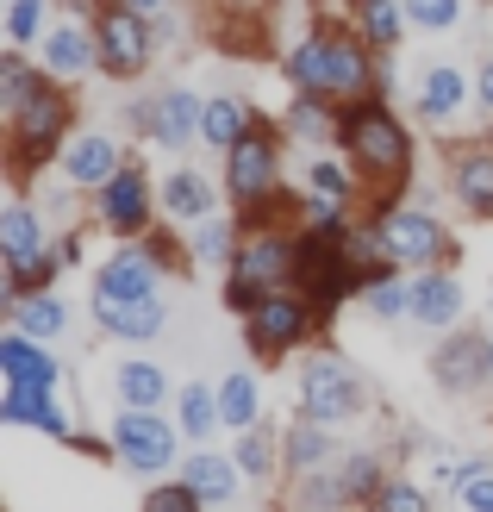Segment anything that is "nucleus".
Listing matches in <instances>:
<instances>
[{
	"label": "nucleus",
	"instance_id": "1",
	"mask_svg": "<svg viewBox=\"0 0 493 512\" xmlns=\"http://www.w3.org/2000/svg\"><path fill=\"white\" fill-rule=\"evenodd\" d=\"M94 44H100V63L107 75H138L144 69V50H150V32H144V7L132 0H100L94 7Z\"/></svg>",
	"mask_w": 493,
	"mask_h": 512
},
{
	"label": "nucleus",
	"instance_id": "2",
	"mask_svg": "<svg viewBox=\"0 0 493 512\" xmlns=\"http://www.w3.org/2000/svg\"><path fill=\"white\" fill-rule=\"evenodd\" d=\"M344 138H350V157L369 169V175H406V132H400V119L387 113V107H356L344 119Z\"/></svg>",
	"mask_w": 493,
	"mask_h": 512
},
{
	"label": "nucleus",
	"instance_id": "3",
	"mask_svg": "<svg viewBox=\"0 0 493 512\" xmlns=\"http://www.w3.org/2000/svg\"><path fill=\"white\" fill-rule=\"evenodd\" d=\"M356 375L337 363V356H319V363H306L300 375V406H306V419H319V425H344L356 413Z\"/></svg>",
	"mask_w": 493,
	"mask_h": 512
},
{
	"label": "nucleus",
	"instance_id": "4",
	"mask_svg": "<svg viewBox=\"0 0 493 512\" xmlns=\"http://www.w3.org/2000/svg\"><path fill=\"white\" fill-rule=\"evenodd\" d=\"M119 456H125V469H144V475H157L175 463V431L157 419V406H125V419H119Z\"/></svg>",
	"mask_w": 493,
	"mask_h": 512
},
{
	"label": "nucleus",
	"instance_id": "5",
	"mask_svg": "<svg viewBox=\"0 0 493 512\" xmlns=\"http://www.w3.org/2000/svg\"><path fill=\"white\" fill-rule=\"evenodd\" d=\"M225 163H231L225 169V188H231V200H244V207L275 188V144L263 132H244L238 144L225 150Z\"/></svg>",
	"mask_w": 493,
	"mask_h": 512
},
{
	"label": "nucleus",
	"instance_id": "6",
	"mask_svg": "<svg viewBox=\"0 0 493 512\" xmlns=\"http://www.w3.org/2000/svg\"><path fill=\"white\" fill-rule=\"evenodd\" d=\"M381 244H387V256L406 269V263H437V256L450 250V238H444V225H437L431 213H387L381 219Z\"/></svg>",
	"mask_w": 493,
	"mask_h": 512
},
{
	"label": "nucleus",
	"instance_id": "7",
	"mask_svg": "<svg viewBox=\"0 0 493 512\" xmlns=\"http://www.w3.org/2000/svg\"><path fill=\"white\" fill-rule=\"evenodd\" d=\"M63 125H69L63 94H50V82H38V94L25 100V107H13V138H19V157H50V144L63 138Z\"/></svg>",
	"mask_w": 493,
	"mask_h": 512
},
{
	"label": "nucleus",
	"instance_id": "8",
	"mask_svg": "<svg viewBox=\"0 0 493 512\" xmlns=\"http://www.w3.org/2000/svg\"><path fill=\"white\" fill-rule=\"evenodd\" d=\"M306 338V300H288V294H269L250 306V344L256 350H288Z\"/></svg>",
	"mask_w": 493,
	"mask_h": 512
},
{
	"label": "nucleus",
	"instance_id": "9",
	"mask_svg": "<svg viewBox=\"0 0 493 512\" xmlns=\"http://www.w3.org/2000/svg\"><path fill=\"white\" fill-rule=\"evenodd\" d=\"M157 294V256L150 250H119L107 269H100L94 281V300L107 306V300H150Z\"/></svg>",
	"mask_w": 493,
	"mask_h": 512
},
{
	"label": "nucleus",
	"instance_id": "10",
	"mask_svg": "<svg viewBox=\"0 0 493 512\" xmlns=\"http://www.w3.org/2000/svg\"><path fill=\"white\" fill-rule=\"evenodd\" d=\"M238 275L250 281V288H275V281L300 275V244H288V238H256V244L238 250Z\"/></svg>",
	"mask_w": 493,
	"mask_h": 512
},
{
	"label": "nucleus",
	"instance_id": "11",
	"mask_svg": "<svg viewBox=\"0 0 493 512\" xmlns=\"http://www.w3.org/2000/svg\"><path fill=\"white\" fill-rule=\"evenodd\" d=\"M0 369H7V388H57V363H50V356H38L25 331L0 338Z\"/></svg>",
	"mask_w": 493,
	"mask_h": 512
},
{
	"label": "nucleus",
	"instance_id": "12",
	"mask_svg": "<svg viewBox=\"0 0 493 512\" xmlns=\"http://www.w3.org/2000/svg\"><path fill=\"white\" fill-rule=\"evenodd\" d=\"M369 82H375V69H369V57H362V44L356 38H331L319 94H369Z\"/></svg>",
	"mask_w": 493,
	"mask_h": 512
},
{
	"label": "nucleus",
	"instance_id": "13",
	"mask_svg": "<svg viewBox=\"0 0 493 512\" xmlns=\"http://www.w3.org/2000/svg\"><path fill=\"white\" fill-rule=\"evenodd\" d=\"M200 113H206V107H200L194 94H163L157 107L144 113V125H150V138H157V144L175 150V144H188V138L200 132Z\"/></svg>",
	"mask_w": 493,
	"mask_h": 512
},
{
	"label": "nucleus",
	"instance_id": "14",
	"mask_svg": "<svg viewBox=\"0 0 493 512\" xmlns=\"http://www.w3.org/2000/svg\"><path fill=\"white\" fill-rule=\"evenodd\" d=\"M437 381L444 388H456V394H469L481 375H493V363H487V344H475V338H456L450 350H437Z\"/></svg>",
	"mask_w": 493,
	"mask_h": 512
},
{
	"label": "nucleus",
	"instance_id": "15",
	"mask_svg": "<svg viewBox=\"0 0 493 512\" xmlns=\"http://www.w3.org/2000/svg\"><path fill=\"white\" fill-rule=\"evenodd\" d=\"M13 425H38L50 431V438H69V419H63V406L50 400V388H7V406H0Z\"/></svg>",
	"mask_w": 493,
	"mask_h": 512
},
{
	"label": "nucleus",
	"instance_id": "16",
	"mask_svg": "<svg viewBox=\"0 0 493 512\" xmlns=\"http://www.w3.org/2000/svg\"><path fill=\"white\" fill-rule=\"evenodd\" d=\"M113 175H119L113 138H75V144H69V182H75V188H107Z\"/></svg>",
	"mask_w": 493,
	"mask_h": 512
},
{
	"label": "nucleus",
	"instance_id": "17",
	"mask_svg": "<svg viewBox=\"0 0 493 512\" xmlns=\"http://www.w3.org/2000/svg\"><path fill=\"white\" fill-rule=\"evenodd\" d=\"M100 325H107L113 338H157V331H163V306H157V294H150V300H107V306H100Z\"/></svg>",
	"mask_w": 493,
	"mask_h": 512
},
{
	"label": "nucleus",
	"instance_id": "18",
	"mask_svg": "<svg viewBox=\"0 0 493 512\" xmlns=\"http://www.w3.org/2000/svg\"><path fill=\"white\" fill-rule=\"evenodd\" d=\"M150 213H144V175L138 169H119L107 182V225L113 232H138Z\"/></svg>",
	"mask_w": 493,
	"mask_h": 512
},
{
	"label": "nucleus",
	"instance_id": "19",
	"mask_svg": "<svg viewBox=\"0 0 493 512\" xmlns=\"http://www.w3.org/2000/svg\"><path fill=\"white\" fill-rule=\"evenodd\" d=\"M412 313H419L425 325H450L462 313V288L450 275H425V281H412Z\"/></svg>",
	"mask_w": 493,
	"mask_h": 512
},
{
	"label": "nucleus",
	"instance_id": "20",
	"mask_svg": "<svg viewBox=\"0 0 493 512\" xmlns=\"http://www.w3.org/2000/svg\"><path fill=\"white\" fill-rule=\"evenodd\" d=\"M231 469H238V456H231V463H225V456H194V463H188V488L200 494V506H219V500H231V488H238V475H231Z\"/></svg>",
	"mask_w": 493,
	"mask_h": 512
},
{
	"label": "nucleus",
	"instance_id": "21",
	"mask_svg": "<svg viewBox=\"0 0 493 512\" xmlns=\"http://www.w3.org/2000/svg\"><path fill=\"white\" fill-rule=\"evenodd\" d=\"M44 63L57 69V75H82V69L94 63V44H88V32H75V25H57V32L44 38Z\"/></svg>",
	"mask_w": 493,
	"mask_h": 512
},
{
	"label": "nucleus",
	"instance_id": "22",
	"mask_svg": "<svg viewBox=\"0 0 493 512\" xmlns=\"http://www.w3.org/2000/svg\"><path fill=\"white\" fill-rule=\"evenodd\" d=\"M113 388H119V400H125V406H157V400L169 394V381H163V369H157V363H119Z\"/></svg>",
	"mask_w": 493,
	"mask_h": 512
},
{
	"label": "nucleus",
	"instance_id": "23",
	"mask_svg": "<svg viewBox=\"0 0 493 512\" xmlns=\"http://www.w3.org/2000/svg\"><path fill=\"white\" fill-rule=\"evenodd\" d=\"M250 132V119H244V107L238 100H206V113H200V138L206 144H219V150H231Z\"/></svg>",
	"mask_w": 493,
	"mask_h": 512
},
{
	"label": "nucleus",
	"instance_id": "24",
	"mask_svg": "<svg viewBox=\"0 0 493 512\" xmlns=\"http://www.w3.org/2000/svg\"><path fill=\"white\" fill-rule=\"evenodd\" d=\"M456 194L469 200L475 213H493V157L487 150H475V157L456 163Z\"/></svg>",
	"mask_w": 493,
	"mask_h": 512
},
{
	"label": "nucleus",
	"instance_id": "25",
	"mask_svg": "<svg viewBox=\"0 0 493 512\" xmlns=\"http://www.w3.org/2000/svg\"><path fill=\"white\" fill-rule=\"evenodd\" d=\"M163 207H169V219H206V207H213V194H206V182L200 175H169L163 182Z\"/></svg>",
	"mask_w": 493,
	"mask_h": 512
},
{
	"label": "nucleus",
	"instance_id": "26",
	"mask_svg": "<svg viewBox=\"0 0 493 512\" xmlns=\"http://www.w3.org/2000/svg\"><path fill=\"white\" fill-rule=\"evenodd\" d=\"M462 94H469L462 69H431V75H425V119H456Z\"/></svg>",
	"mask_w": 493,
	"mask_h": 512
},
{
	"label": "nucleus",
	"instance_id": "27",
	"mask_svg": "<svg viewBox=\"0 0 493 512\" xmlns=\"http://www.w3.org/2000/svg\"><path fill=\"white\" fill-rule=\"evenodd\" d=\"M63 300H13V325L25 331V338H57V331H63Z\"/></svg>",
	"mask_w": 493,
	"mask_h": 512
},
{
	"label": "nucleus",
	"instance_id": "28",
	"mask_svg": "<svg viewBox=\"0 0 493 512\" xmlns=\"http://www.w3.org/2000/svg\"><path fill=\"white\" fill-rule=\"evenodd\" d=\"M219 419L238 425V431L256 419V381H250V375H231L225 388H219Z\"/></svg>",
	"mask_w": 493,
	"mask_h": 512
},
{
	"label": "nucleus",
	"instance_id": "29",
	"mask_svg": "<svg viewBox=\"0 0 493 512\" xmlns=\"http://www.w3.org/2000/svg\"><path fill=\"white\" fill-rule=\"evenodd\" d=\"M213 425H225L219 419V400L206 394V388H181V431H188V438H206Z\"/></svg>",
	"mask_w": 493,
	"mask_h": 512
},
{
	"label": "nucleus",
	"instance_id": "30",
	"mask_svg": "<svg viewBox=\"0 0 493 512\" xmlns=\"http://www.w3.org/2000/svg\"><path fill=\"white\" fill-rule=\"evenodd\" d=\"M0 244H7V263H19V256H32V250H38V219L25 213V207H13L7 219H0Z\"/></svg>",
	"mask_w": 493,
	"mask_h": 512
},
{
	"label": "nucleus",
	"instance_id": "31",
	"mask_svg": "<svg viewBox=\"0 0 493 512\" xmlns=\"http://www.w3.org/2000/svg\"><path fill=\"white\" fill-rule=\"evenodd\" d=\"M325 50H331V38H306L288 57V75H294L300 88H325Z\"/></svg>",
	"mask_w": 493,
	"mask_h": 512
},
{
	"label": "nucleus",
	"instance_id": "32",
	"mask_svg": "<svg viewBox=\"0 0 493 512\" xmlns=\"http://www.w3.org/2000/svg\"><path fill=\"white\" fill-rule=\"evenodd\" d=\"M362 32H369V44H394L400 38V7L394 0H369V7H362Z\"/></svg>",
	"mask_w": 493,
	"mask_h": 512
},
{
	"label": "nucleus",
	"instance_id": "33",
	"mask_svg": "<svg viewBox=\"0 0 493 512\" xmlns=\"http://www.w3.org/2000/svg\"><path fill=\"white\" fill-rule=\"evenodd\" d=\"M288 450H294V469H319L325 450H331V444H325V425H319V419H313V425H294V444H288Z\"/></svg>",
	"mask_w": 493,
	"mask_h": 512
},
{
	"label": "nucleus",
	"instance_id": "34",
	"mask_svg": "<svg viewBox=\"0 0 493 512\" xmlns=\"http://www.w3.org/2000/svg\"><path fill=\"white\" fill-rule=\"evenodd\" d=\"M462 0H406V19H419L425 32H444V25H456Z\"/></svg>",
	"mask_w": 493,
	"mask_h": 512
},
{
	"label": "nucleus",
	"instance_id": "35",
	"mask_svg": "<svg viewBox=\"0 0 493 512\" xmlns=\"http://www.w3.org/2000/svg\"><path fill=\"white\" fill-rule=\"evenodd\" d=\"M369 306H375V313L381 319H394V313H412V288H406V281H375V288H369Z\"/></svg>",
	"mask_w": 493,
	"mask_h": 512
},
{
	"label": "nucleus",
	"instance_id": "36",
	"mask_svg": "<svg viewBox=\"0 0 493 512\" xmlns=\"http://www.w3.org/2000/svg\"><path fill=\"white\" fill-rule=\"evenodd\" d=\"M38 19H44V0H13L7 38H13V44H32V38H38Z\"/></svg>",
	"mask_w": 493,
	"mask_h": 512
},
{
	"label": "nucleus",
	"instance_id": "37",
	"mask_svg": "<svg viewBox=\"0 0 493 512\" xmlns=\"http://www.w3.org/2000/svg\"><path fill=\"white\" fill-rule=\"evenodd\" d=\"M269 463H275V456H269V438L244 425V438H238V469H244V475H269Z\"/></svg>",
	"mask_w": 493,
	"mask_h": 512
},
{
	"label": "nucleus",
	"instance_id": "38",
	"mask_svg": "<svg viewBox=\"0 0 493 512\" xmlns=\"http://www.w3.org/2000/svg\"><path fill=\"white\" fill-rule=\"evenodd\" d=\"M0 75H7V113H13V107H25V100L38 94V75L25 69L19 57H7V63H0Z\"/></svg>",
	"mask_w": 493,
	"mask_h": 512
},
{
	"label": "nucleus",
	"instance_id": "39",
	"mask_svg": "<svg viewBox=\"0 0 493 512\" xmlns=\"http://www.w3.org/2000/svg\"><path fill=\"white\" fill-rule=\"evenodd\" d=\"M369 488H375V463H369V456L344 463V475H337V494H344V500H362Z\"/></svg>",
	"mask_w": 493,
	"mask_h": 512
},
{
	"label": "nucleus",
	"instance_id": "40",
	"mask_svg": "<svg viewBox=\"0 0 493 512\" xmlns=\"http://www.w3.org/2000/svg\"><path fill=\"white\" fill-rule=\"evenodd\" d=\"M462 500H469V506H481V512H493V475L475 463L469 475H462Z\"/></svg>",
	"mask_w": 493,
	"mask_h": 512
},
{
	"label": "nucleus",
	"instance_id": "41",
	"mask_svg": "<svg viewBox=\"0 0 493 512\" xmlns=\"http://www.w3.org/2000/svg\"><path fill=\"white\" fill-rule=\"evenodd\" d=\"M150 506H163V512H188V506H200V494L181 481V488H150Z\"/></svg>",
	"mask_w": 493,
	"mask_h": 512
},
{
	"label": "nucleus",
	"instance_id": "42",
	"mask_svg": "<svg viewBox=\"0 0 493 512\" xmlns=\"http://www.w3.org/2000/svg\"><path fill=\"white\" fill-rule=\"evenodd\" d=\"M313 188L331 194V200H344V194H350V175L337 169V163H319V169H313Z\"/></svg>",
	"mask_w": 493,
	"mask_h": 512
},
{
	"label": "nucleus",
	"instance_id": "43",
	"mask_svg": "<svg viewBox=\"0 0 493 512\" xmlns=\"http://www.w3.org/2000/svg\"><path fill=\"white\" fill-rule=\"evenodd\" d=\"M381 506H394V512H400V506H406V512H419L425 494H419V488H406V481H394V488H381Z\"/></svg>",
	"mask_w": 493,
	"mask_h": 512
},
{
	"label": "nucleus",
	"instance_id": "44",
	"mask_svg": "<svg viewBox=\"0 0 493 512\" xmlns=\"http://www.w3.org/2000/svg\"><path fill=\"white\" fill-rule=\"evenodd\" d=\"M294 132H306V138H319V132H325V113L313 107V100H306V107H294Z\"/></svg>",
	"mask_w": 493,
	"mask_h": 512
},
{
	"label": "nucleus",
	"instance_id": "45",
	"mask_svg": "<svg viewBox=\"0 0 493 512\" xmlns=\"http://www.w3.org/2000/svg\"><path fill=\"white\" fill-rule=\"evenodd\" d=\"M225 244H231L225 225H206V232H200V250H206V256H225Z\"/></svg>",
	"mask_w": 493,
	"mask_h": 512
},
{
	"label": "nucleus",
	"instance_id": "46",
	"mask_svg": "<svg viewBox=\"0 0 493 512\" xmlns=\"http://www.w3.org/2000/svg\"><path fill=\"white\" fill-rule=\"evenodd\" d=\"M481 100H487V107H493V63L481 69Z\"/></svg>",
	"mask_w": 493,
	"mask_h": 512
},
{
	"label": "nucleus",
	"instance_id": "47",
	"mask_svg": "<svg viewBox=\"0 0 493 512\" xmlns=\"http://www.w3.org/2000/svg\"><path fill=\"white\" fill-rule=\"evenodd\" d=\"M132 7H144V13H150V7H163V0H132Z\"/></svg>",
	"mask_w": 493,
	"mask_h": 512
},
{
	"label": "nucleus",
	"instance_id": "48",
	"mask_svg": "<svg viewBox=\"0 0 493 512\" xmlns=\"http://www.w3.org/2000/svg\"><path fill=\"white\" fill-rule=\"evenodd\" d=\"M487 363H493V344H487Z\"/></svg>",
	"mask_w": 493,
	"mask_h": 512
}]
</instances>
